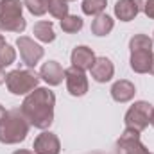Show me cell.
Here are the masks:
<instances>
[{
    "label": "cell",
    "instance_id": "cell-2",
    "mask_svg": "<svg viewBox=\"0 0 154 154\" xmlns=\"http://www.w3.org/2000/svg\"><path fill=\"white\" fill-rule=\"evenodd\" d=\"M29 131V122L20 109L7 111L0 122V142L2 143H18L25 140Z\"/></svg>",
    "mask_w": 154,
    "mask_h": 154
},
{
    "label": "cell",
    "instance_id": "cell-29",
    "mask_svg": "<svg viewBox=\"0 0 154 154\" xmlns=\"http://www.w3.org/2000/svg\"><path fill=\"white\" fill-rule=\"evenodd\" d=\"M13 154H34V152H31V151H16V152H13Z\"/></svg>",
    "mask_w": 154,
    "mask_h": 154
},
{
    "label": "cell",
    "instance_id": "cell-33",
    "mask_svg": "<svg viewBox=\"0 0 154 154\" xmlns=\"http://www.w3.org/2000/svg\"><path fill=\"white\" fill-rule=\"evenodd\" d=\"M66 2H70V0H66Z\"/></svg>",
    "mask_w": 154,
    "mask_h": 154
},
{
    "label": "cell",
    "instance_id": "cell-32",
    "mask_svg": "<svg viewBox=\"0 0 154 154\" xmlns=\"http://www.w3.org/2000/svg\"><path fill=\"white\" fill-rule=\"evenodd\" d=\"M41 2H43V4H45L47 7H48V2H50V0H41Z\"/></svg>",
    "mask_w": 154,
    "mask_h": 154
},
{
    "label": "cell",
    "instance_id": "cell-1",
    "mask_svg": "<svg viewBox=\"0 0 154 154\" xmlns=\"http://www.w3.org/2000/svg\"><path fill=\"white\" fill-rule=\"evenodd\" d=\"M54 102H56V97L50 90L36 88L31 91V95H27L20 111L34 127L47 129L54 118Z\"/></svg>",
    "mask_w": 154,
    "mask_h": 154
},
{
    "label": "cell",
    "instance_id": "cell-4",
    "mask_svg": "<svg viewBox=\"0 0 154 154\" xmlns=\"http://www.w3.org/2000/svg\"><path fill=\"white\" fill-rule=\"evenodd\" d=\"M39 75L32 70H14L5 77V84L11 93L14 95H25L32 91L38 86Z\"/></svg>",
    "mask_w": 154,
    "mask_h": 154
},
{
    "label": "cell",
    "instance_id": "cell-12",
    "mask_svg": "<svg viewBox=\"0 0 154 154\" xmlns=\"http://www.w3.org/2000/svg\"><path fill=\"white\" fill-rule=\"evenodd\" d=\"M39 77H43V81H47L52 86L61 84V81L65 79V70L61 68V65L57 61H48L41 66L39 70Z\"/></svg>",
    "mask_w": 154,
    "mask_h": 154
},
{
    "label": "cell",
    "instance_id": "cell-27",
    "mask_svg": "<svg viewBox=\"0 0 154 154\" xmlns=\"http://www.w3.org/2000/svg\"><path fill=\"white\" fill-rule=\"evenodd\" d=\"M5 115H7V111H5V109H4V108L0 106V122L4 120V116H5Z\"/></svg>",
    "mask_w": 154,
    "mask_h": 154
},
{
    "label": "cell",
    "instance_id": "cell-25",
    "mask_svg": "<svg viewBox=\"0 0 154 154\" xmlns=\"http://www.w3.org/2000/svg\"><path fill=\"white\" fill-rule=\"evenodd\" d=\"M134 4H136V7H138V11H143L145 9V5L149 4V0H133Z\"/></svg>",
    "mask_w": 154,
    "mask_h": 154
},
{
    "label": "cell",
    "instance_id": "cell-18",
    "mask_svg": "<svg viewBox=\"0 0 154 154\" xmlns=\"http://www.w3.org/2000/svg\"><path fill=\"white\" fill-rule=\"evenodd\" d=\"M47 11H48L52 16L63 20L65 16H68V4H66V0H50Z\"/></svg>",
    "mask_w": 154,
    "mask_h": 154
},
{
    "label": "cell",
    "instance_id": "cell-10",
    "mask_svg": "<svg viewBox=\"0 0 154 154\" xmlns=\"http://www.w3.org/2000/svg\"><path fill=\"white\" fill-rule=\"evenodd\" d=\"M90 72H91V77L97 82H106V81H109L113 77L115 66L108 57H95V63L90 68Z\"/></svg>",
    "mask_w": 154,
    "mask_h": 154
},
{
    "label": "cell",
    "instance_id": "cell-6",
    "mask_svg": "<svg viewBox=\"0 0 154 154\" xmlns=\"http://www.w3.org/2000/svg\"><path fill=\"white\" fill-rule=\"evenodd\" d=\"M120 154H149L145 145L140 142V133L134 129H125L116 142Z\"/></svg>",
    "mask_w": 154,
    "mask_h": 154
},
{
    "label": "cell",
    "instance_id": "cell-30",
    "mask_svg": "<svg viewBox=\"0 0 154 154\" xmlns=\"http://www.w3.org/2000/svg\"><path fill=\"white\" fill-rule=\"evenodd\" d=\"M4 43H5V39H4V36H2V34H0V47H2V45H4Z\"/></svg>",
    "mask_w": 154,
    "mask_h": 154
},
{
    "label": "cell",
    "instance_id": "cell-7",
    "mask_svg": "<svg viewBox=\"0 0 154 154\" xmlns=\"http://www.w3.org/2000/svg\"><path fill=\"white\" fill-rule=\"evenodd\" d=\"M16 45L20 48V57L27 66H36L38 61L43 57V48L27 36H20L16 39Z\"/></svg>",
    "mask_w": 154,
    "mask_h": 154
},
{
    "label": "cell",
    "instance_id": "cell-34",
    "mask_svg": "<svg viewBox=\"0 0 154 154\" xmlns=\"http://www.w3.org/2000/svg\"><path fill=\"white\" fill-rule=\"evenodd\" d=\"M0 2H2V0H0Z\"/></svg>",
    "mask_w": 154,
    "mask_h": 154
},
{
    "label": "cell",
    "instance_id": "cell-17",
    "mask_svg": "<svg viewBox=\"0 0 154 154\" xmlns=\"http://www.w3.org/2000/svg\"><path fill=\"white\" fill-rule=\"evenodd\" d=\"M32 34H34L39 41H43V43H50V41L56 39L54 27H52L50 22H38V23L34 25V29H32Z\"/></svg>",
    "mask_w": 154,
    "mask_h": 154
},
{
    "label": "cell",
    "instance_id": "cell-28",
    "mask_svg": "<svg viewBox=\"0 0 154 154\" xmlns=\"http://www.w3.org/2000/svg\"><path fill=\"white\" fill-rule=\"evenodd\" d=\"M149 72L154 75V54H152V59H151V68H149Z\"/></svg>",
    "mask_w": 154,
    "mask_h": 154
},
{
    "label": "cell",
    "instance_id": "cell-13",
    "mask_svg": "<svg viewBox=\"0 0 154 154\" xmlns=\"http://www.w3.org/2000/svg\"><path fill=\"white\" fill-rule=\"evenodd\" d=\"M152 50H133L131 52V68L138 74H145L151 68Z\"/></svg>",
    "mask_w": 154,
    "mask_h": 154
},
{
    "label": "cell",
    "instance_id": "cell-23",
    "mask_svg": "<svg viewBox=\"0 0 154 154\" xmlns=\"http://www.w3.org/2000/svg\"><path fill=\"white\" fill-rule=\"evenodd\" d=\"M23 4H25L27 9H29L32 14H36V16H41V14L47 13V5H45L41 0H25Z\"/></svg>",
    "mask_w": 154,
    "mask_h": 154
},
{
    "label": "cell",
    "instance_id": "cell-24",
    "mask_svg": "<svg viewBox=\"0 0 154 154\" xmlns=\"http://www.w3.org/2000/svg\"><path fill=\"white\" fill-rule=\"evenodd\" d=\"M143 13H145V14H147L149 18H152V20H154V0H149V4L145 5Z\"/></svg>",
    "mask_w": 154,
    "mask_h": 154
},
{
    "label": "cell",
    "instance_id": "cell-3",
    "mask_svg": "<svg viewBox=\"0 0 154 154\" xmlns=\"http://www.w3.org/2000/svg\"><path fill=\"white\" fill-rule=\"evenodd\" d=\"M23 4L20 0H2L0 2V31L23 32L25 20L22 16Z\"/></svg>",
    "mask_w": 154,
    "mask_h": 154
},
{
    "label": "cell",
    "instance_id": "cell-31",
    "mask_svg": "<svg viewBox=\"0 0 154 154\" xmlns=\"http://www.w3.org/2000/svg\"><path fill=\"white\" fill-rule=\"evenodd\" d=\"M151 124L154 125V109H152V116H151Z\"/></svg>",
    "mask_w": 154,
    "mask_h": 154
},
{
    "label": "cell",
    "instance_id": "cell-8",
    "mask_svg": "<svg viewBox=\"0 0 154 154\" xmlns=\"http://www.w3.org/2000/svg\"><path fill=\"white\" fill-rule=\"evenodd\" d=\"M65 79H66V88L74 97H81L88 91V79L82 70L72 66V68L65 70Z\"/></svg>",
    "mask_w": 154,
    "mask_h": 154
},
{
    "label": "cell",
    "instance_id": "cell-9",
    "mask_svg": "<svg viewBox=\"0 0 154 154\" xmlns=\"http://www.w3.org/2000/svg\"><path fill=\"white\" fill-rule=\"evenodd\" d=\"M36 154H59V140L54 133H41L34 140Z\"/></svg>",
    "mask_w": 154,
    "mask_h": 154
},
{
    "label": "cell",
    "instance_id": "cell-11",
    "mask_svg": "<svg viewBox=\"0 0 154 154\" xmlns=\"http://www.w3.org/2000/svg\"><path fill=\"white\" fill-rule=\"evenodd\" d=\"M95 63V54L91 48L88 47H75L74 52H72V66H75L79 70H90Z\"/></svg>",
    "mask_w": 154,
    "mask_h": 154
},
{
    "label": "cell",
    "instance_id": "cell-5",
    "mask_svg": "<svg viewBox=\"0 0 154 154\" xmlns=\"http://www.w3.org/2000/svg\"><path fill=\"white\" fill-rule=\"evenodd\" d=\"M152 106L149 102H134L129 111L125 113V125L127 129H134V131H143L149 124H151V116H152Z\"/></svg>",
    "mask_w": 154,
    "mask_h": 154
},
{
    "label": "cell",
    "instance_id": "cell-14",
    "mask_svg": "<svg viewBox=\"0 0 154 154\" xmlns=\"http://www.w3.org/2000/svg\"><path fill=\"white\" fill-rule=\"evenodd\" d=\"M134 91H136L134 84L129 82V81H125V79H122V81H116L115 84H113L111 97L115 99L116 102H127V100H131L134 97Z\"/></svg>",
    "mask_w": 154,
    "mask_h": 154
},
{
    "label": "cell",
    "instance_id": "cell-20",
    "mask_svg": "<svg viewBox=\"0 0 154 154\" xmlns=\"http://www.w3.org/2000/svg\"><path fill=\"white\" fill-rule=\"evenodd\" d=\"M61 29H63L65 32H68V34L81 31V29H82V18H79V16H70V14L65 16V18L61 20Z\"/></svg>",
    "mask_w": 154,
    "mask_h": 154
},
{
    "label": "cell",
    "instance_id": "cell-15",
    "mask_svg": "<svg viewBox=\"0 0 154 154\" xmlns=\"http://www.w3.org/2000/svg\"><path fill=\"white\" fill-rule=\"evenodd\" d=\"M115 14L122 22H131L138 14V7L133 0H118L115 5Z\"/></svg>",
    "mask_w": 154,
    "mask_h": 154
},
{
    "label": "cell",
    "instance_id": "cell-16",
    "mask_svg": "<svg viewBox=\"0 0 154 154\" xmlns=\"http://www.w3.org/2000/svg\"><path fill=\"white\" fill-rule=\"evenodd\" d=\"M113 31V20L108 14H97V18L91 22V32L95 36H106Z\"/></svg>",
    "mask_w": 154,
    "mask_h": 154
},
{
    "label": "cell",
    "instance_id": "cell-22",
    "mask_svg": "<svg viewBox=\"0 0 154 154\" xmlns=\"http://www.w3.org/2000/svg\"><path fill=\"white\" fill-rule=\"evenodd\" d=\"M14 57H16V54H14V48H11L7 43H4V45L0 47V66L4 68V66H9V65H13Z\"/></svg>",
    "mask_w": 154,
    "mask_h": 154
},
{
    "label": "cell",
    "instance_id": "cell-26",
    "mask_svg": "<svg viewBox=\"0 0 154 154\" xmlns=\"http://www.w3.org/2000/svg\"><path fill=\"white\" fill-rule=\"evenodd\" d=\"M5 74H4V70H2V66H0V84H2V82H5Z\"/></svg>",
    "mask_w": 154,
    "mask_h": 154
},
{
    "label": "cell",
    "instance_id": "cell-21",
    "mask_svg": "<svg viewBox=\"0 0 154 154\" xmlns=\"http://www.w3.org/2000/svg\"><path fill=\"white\" fill-rule=\"evenodd\" d=\"M129 48H131V52L133 50H151L152 48V39L149 38V36H145V34H136L134 38H131L129 41Z\"/></svg>",
    "mask_w": 154,
    "mask_h": 154
},
{
    "label": "cell",
    "instance_id": "cell-19",
    "mask_svg": "<svg viewBox=\"0 0 154 154\" xmlns=\"http://www.w3.org/2000/svg\"><path fill=\"white\" fill-rule=\"evenodd\" d=\"M106 0H84L82 2V13L84 14H93V16H97V14H100L104 9H106Z\"/></svg>",
    "mask_w": 154,
    "mask_h": 154
}]
</instances>
